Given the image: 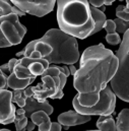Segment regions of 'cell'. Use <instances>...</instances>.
<instances>
[{
	"mask_svg": "<svg viewBox=\"0 0 129 131\" xmlns=\"http://www.w3.org/2000/svg\"><path fill=\"white\" fill-rule=\"evenodd\" d=\"M13 5L18 7L26 13L42 17L50 13L55 6L57 0H9Z\"/></svg>",
	"mask_w": 129,
	"mask_h": 131,
	"instance_id": "7",
	"label": "cell"
},
{
	"mask_svg": "<svg viewBox=\"0 0 129 131\" xmlns=\"http://www.w3.org/2000/svg\"><path fill=\"white\" fill-rule=\"evenodd\" d=\"M116 15L118 18H121L123 20L129 21V12L125 10V6L123 5H119L116 8Z\"/></svg>",
	"mask_w": 129,
	"mask_h": 131,
	"instance_id": "24",
	"label": "cell"
},
{
	"mask_svg": "<svg viewBox=\"0 0 129 131\" xmlns=\"http://www.w3.org/2000/svg\"><path fill=\"white\" fill-rule=\"evenodd\" d=\"M104 29L106 30V32L108 34L116 33V24L114 20L112 19H107L105 25H104Z\"/></svg>",
	"mask_w": 129,
	"mask_h": 131,
	"instance_id": "25",
	"label": "cell"
},
{
	"mask_svg": "<svg viewBox=\"0 0 129 131\" xmlns=\"http://www.w3.org/2000/svg\"><path fill=\"white\" fill-rule=\"evenodd\" d=\"M19 62V61H18ZM14 73L16 74V76L20 79H27V78H34L37 76H34L31 70L29 69V67L24 66L19 63H17L15 68H14Z\"/></svg>",
	"mask_w": 129,
	"mask_h": 131,
	"instance_id": "20",
	"label": "cell"
},
{
	"mask_svg": "<svg viewBox=\"0 0 129 131\" xmlns=\"http://www.w3.org/2000/svg\"><path fill=\"white\" fill-rule=\"evenodd\" d=\"M28 57H31L33 59H41V58H44L43 55L41 54V52H39V51H37V50L33 51L32 53L30 54V56H28Z\"/></svg>",
	"mask_w": 129,
	"mask_h": 131,
	"instance_id": "30",
	"label": "cell"
},
{
	"mask_svg": "<svg viewBox=\"0 0 129 131\" xmlns=\"http://www.w3.org/2000/svg\"><path fill=\"white\" fill-rule=\"evenodd\" d=\"M0 71H3L5 74H10V69H9V65H8V63H6V64H4V65H2L0 67Z\"/></svg>",
	"mask_w": 129,
	"mask_h": 131,
	"instance_id": "32",
	"label": "cell"
},
{
	"mask_svg": "<svg viewBox=\"0 0 129 131\" xmlns=\"http://www.w3.org/2000/svg\"><path fill=\"white\" fill-rule=\"evenodd\" d=\"M62 129V124L60 122H52L50 131H60Z\"/></svg>",
	"mask_w": 129,
	"mask_h": 131,
	"instance_id": "29",
	"label": "cell"
},
{
	"mask_svg": "<svg viewBox=\"0 0 129 131\" xmlns=\"http://www.w3.org/2000/svg\"><path fill=\"white\" fill-rule=\"evenodd\" d=\"M13 93L7 90H1L0 92V123L10 124L14 123L16 114L15 107L12 105Z\"/></svg>",
	"mask_w": 129,
	"mask_h": 131,
	"instance_id": "8",
	"label": "cell"
},
{
	"mask_svg": "<svg viewBox=\"0 0 129 131\" xmlns=\"http://www.w3.org/2000/svg\"><path fill=\"white\" fill-rule=\"evenodd\" d=\"M7 79H8L7 74H5L3 71H1L0 72V88H1V90H3L7 85Z\"/></svg>",
	"mask_w": 129,
	"mask_h": 131,
	"instance_id": "26",
	"label": "cell"
},
{
	"mask_svg": "<svg viewBox=\"0 0 129 131\" xmlns=\"http://www.w3.org/2000/svg\"><path fill=\"white\" fill-rule=\"evenodd\" d=\"M0 35L4 36L11 46H14L22 43L27 34V28L19 23L17 14L11 13L0 16Z\"/></svg>",
	"mask_w": 129,
	"mask_h": 131,
	"instance_id": "6",
	"label": "cell"
},
{
	"mask_svg": "<svg viewBox=\"0 0 129 131\" xmlns=\"http://www.w3.org/2000/svg\"><path fill=\"white\" fill-rule=\"evenodd\" d=\"M25 50V56H30V54L32 53L33 51L37 50L39 52H41V54L43 55L44 58H46L48 55H50L53 51L51 45H49L48 43H45V42H42L40 39L39 40H34L32 42H30L26 48L24 49Z\"/></svg>",
	"mask_w": 129,
	"mask_h": 131,
	"instance_id": "12",
	"label": "cell"
},
{
	"mask_svg": "<svg viewBox=\"0 0 129 131\" xmlns=\"http://www.w3.org/2000/svg\"><path fill=\"white\" fill-rule=\"evenodd\" d=\"M36 127V124L34 123V122H30V123H28V125H27V130L28 131H32V130H34V128Z\"/></svg>",
	"mask_w": 129,
	"mask_h": 131,
	"instance_id": "33",
	"label": "cell"
},
{
	"mask_svg": "<svg viewBox=\"0 0 129 131\" xmlns=\"http://www.w3.org/2000/svg\"><path fill=\"white\" fill-rule=\"evenodd\" d=\"M24 109L26 110L28 117H31L33 113H35L37 111H45L49 115H51L53 113V107L48 102H43V103L39 102L34 97L27 98V103H26V106L24 107Z\"/></svg>",
	"mask_w": 129,
	"mask_h": 131,
	"instance_id": "11",
	"label": "cell"
},
{
	"mask_svg": "<svg viewBox=\"0 0 129 131\" xmlns=\"http://www.w3.org/2000/svg\"><path fill=\"white\" fill-rule=\"evenodd\" d=\"M19 64L29 67L34 76H42L47 68L50 67V62L46 58L41 59H33L31 57L24 56L19 59Z\"/></svg>",
	"mask_w": 129,
	"mask_h": 131,
	"instance_id": "10",
	"label": "cell"
},
{
	"mask_svg": "<svg viewBox=\"0 0 129 131\" xmlns=\"http://www.w3.org/2000/svg\"><path fill=\"white\" fill-rule=\"evenodd\" d=\"M115 24H116V32L120 34H125L129 30V21L123 20L121 18H116L114 19Z\"/></svg>",
	"mask_w": 129,
	"mask_h": 131,
	"instance_id": "22",
	"label": "cell"
},
{
	"mask_svg": "<svg viewBox=\"0 0 129 131\" xmlns=\"http://www.w3.org/2000/svg\"><path fill=\"white\" fill-rule=\"evenodd\" d=\"M31 120L39 126V131H50L51 128V120L49 114L45 111H37L31 115Z\"/></svg>",
	"mask_w": 129,
	"mask_h": 131,
	"instance_id": "13",
	"label": "cell"
},
{
	"mask_svg": "<svg viewBox=\"0 0 129 131\" xmlns=\"http://www.w3.org/2000/svg\"><path fill=\"white\" fill-rule=\"evenodd\" d=\"M12 101H13V103L17 104L18 107L24 108L27 103V97L25 95V90H14Z\"/></svg>",
	"mask_w": 129,
	"mask_h": 131,
	"instance_id": "21",
	"label": "cell"
},
{
	"mask_svg": "<svg viewBox=\"0 0 129 131\" xmlns=\"http://www.w3.org/2000/svg\"><path fill=\"white\" fill-rule=\"evenodd\" d=\"M116 56L119 60V65L111 80V86L118 98L129 103V30L123 36Z\"/></svg>",
	"mask_w": 129,
	"mask_h": 131,
	"instance_id": "4",
	"label": "cell"
},
{
	"mask_svg": "<svg viewBox=\"0 0 129 131\" xmlns=\"http://www.w3.org/2000/svg\"><path fill=\"white\" fill-rule=\"evenodd\" d=\"M119 1H123V0H119Z\"/></svg>",
	"mask_w": 129,
	"mask_h": 131,
	"instance_id": "37",
	"label": "cell"
},
{
	"mask_svg": "<svg viewBox=\"0 0 129 131\" xmlns=\"http://www.w3.org/2000/svg\"><path fill=\"white\" fill-rule=\"evenodd\" d=\"M28 116L26 113V110L24 108H20L16 110L15 118H14V124H15V129L17 131L24 130L27 128L28 125Z\"/></svg>",
	"mask_w": 129,
	"mask_h": 131,
	"instance_id": "18",
	"label": "cell"
},
{
	"mask_svg": "<svg viewBox=\"0 0 129 131\" xmlns=\"http://www.w3.org/2000/svg\"><path fill=\"white\" fill-rule=\"evenodd\" d=\"M36 79V77L34 78H27V79H20L16 76V74L14 72L10 73L8 75V79H7V86L14 90H25L27 89L33 81Z\"/></svg>",
	"mask_w": 129,
	"mask_h": 131,
	"instance_id": "14",
	"label": "cell"
},
{
	"mask_svg": "<svg viewBox=\"0 0 129 131\" xmlns=\"http://www.w3.org/2000/svg\"><path fill=\"white\" fill-rule=\"evenodd\" d=\"M72 105L74 110L77 112L89 115V116H102V115H111L115 113V106H116V94L110 86H106L104 90L101 91V98L100 101L93 107H84L79 104L77 96H75Z\"/></svg>",
	"mask_w": 129,
	"mask_h": 131,
	"instance_id": "5",
	"label": "cell"
},
{
	"mask_svg": "<svg viewBox=\"0 0 129 131\" xmlns=\"http://www.w3.org/2000/svg\"><path fill=\"white\" fill-rule=\"evenodd\" d=\"M118 65L117 56L103 44L87 48L74 74V89L78 94L101 93L116 74Z\"/></svg>",
	"mask_w": 129,
	"mask_h": 131,
	"instance_id": "1",
	"label": "cell"
},
{
	"mask_svg": "<svg viewBox=\"0 0 129 131\" xmlns=\"http://www.w3.org/2000/svg\"><path fill=\"white\" fill-rule=\"evenodd\" d=\"M106 41H107V43L108 44H110V45H113V46H115V45H118V44H121V38H120V36L116 33H113V34H108L107 36H106Z\"/></svg>",
	"mask_w": 129,
	"mask_h": 131,
	"instance_id": "23",
	"label": "cell"
},
{
	"mask_svg": "<svg viewBox=\"0 0 129 131\" xmlns=\"http://www.w3.org/2000/svg\"><path fill=\"white\" fill-rule=\"evenodd\" d=\"M126 3H127V5L125 6V10L127 12H129V0H126Z\"/></svg>",
	"mask_w": 129,
	"mask_h": 131,
	"instance_id": "36",
	"label": "cell"
},
{
	"mask_svg": "<svg viewBox=\"0 0 129 131\" xmlns=\"http://www.w3.org/2000/svg\"><path fill=\"white\" fill-rule=\"evenodd\" d=\"M117 130L129 131V109H123L117 116Z\"/></svg>",
	"mask_w": 129,
	"mask_h": 131,
	"instance_id": "19",
	"label": "cell"
},
{
	"mask_svg": "<svg viewBox=\"0 0 129 131\" xmlns=\"http://www.w3.org/2000/svg\"><path fill=\"white\" fill-rule=\"evenodd\" d=\"M40 40L51 45L53 49L52 53L46 57L50 64L70 65L78 61L79 51L76 38L61 29L49 30Z\"/></svg>",
	"mask_w": 129,
	"mask_h": 131,
	"instance_id": "3",
	"label": "cell"
},
{
	"mask_svg": "<svg viewBox=\"0 0 129 131\" xmlns=\"http://www.w3.org/2000/svg\"><path fill=\"white\" fill-rule=\"evenodd\" d=\"M91 120V116L83 115L79 112L75 111H67L58 116V122L62 124L64 127H70V126H76L81 125Z\"/></svg>",
	"mask_w": 129,
	"mask_h": 131,
	"instance_id": "9",
	"label": "cell"
},
{
	"mask_svg": "<svg viewBox=\"0 0 129 131\" xmlns=\"http://www.w3.org/2000/svg\"><path fill=\"white\" fill-rule=\"evenodd\" d=\"M59 28L75 38L85 39L95 29L89 0H57Z\"/></svg>",
	"mask_w": 129,
	"mask_h": 131,
	"instance_id": "2",
	"label": "cell"
},
{
	"mask_svg": "<svg viewBox=\"0 0 129 131\" xmlns=\"http://www.w3.org/2000/svg\"><path fill=\"white\" fill-rule=\"evenodd\" d=\"M18 61H19V60H18L17 58H13V59L9 60V62H8V65H9V69H10V73L14 72V68H15L16 64L18 63Z\"/></svg>",
	"mask_w": 129,
	"mask_h": 131,
	"instance_id": "27",
	"label": "cell"
},
{
	"mask_svg": "<svg viewBox=\"0 0 129 131\" xmlns=\"http://www.w3.org/2000/svg\"><path fill=\"white\" fill-rule=\"evenodd\" d=\"M116 0H105V5H111L115 2Z\"/></svg>",
	"mask_w": 129,
	"mask_h": 131,
	"instance_id": "35",
	"label": "cell"
},
{
	"mask_svg": "<svg viewBox=\"0 0 129 131\" xmlns=\"http://www.w3.org/2000/svg\"><path fill=\"white\" fill-rule=\"evenodd\" d=\"M69 70H70L71 75H73V76H74V74H75L76 71H77V69L75 68V66L73 65V64H70V65H69Z\"/></svg>",
	"mask_w": 129,
	"mask_h": 131,
	"instance_id": "34",
	"label": "cell"
},
{
	"mask_svg": "<svg viewBox=\"0 0 129 131\" xmlns=\"http://www.w3.org/2000/svg\"><path fill=\"white\" fill-rule=\"evenodd\" d=\"M59 67V69L63 72V73H65V75L68 77L69 75H71V73H70V70H69V67H67V66H58Z\"/></svg>",
	"mask_w": 129,
	"mask_h": 131,
	"instance_id": "31",
	"label": "cell"
},
{
	"mask_svg": "<svg viewBox=\"0 0 129 131\" xmlns=\"http://www.w3.org/2000/svg\"><path fill=\"white\" fill-rule=\"evenodd\" d=\"M97 128L102 131H115L117 130L116 122L114 121V118L111 115H102L100 116L99 120L97 121Z\"/></svg>",
	"mask_w": 129,
	"mask_h": 131,
	"instance_id": "16",
	"label": "cell"
},
{
	"mask_svg": "<svg viewBox=\"0 0 129 131\" xmlns=\"http://www.w3.org/2000/svg\"><path fill=\"white\" fill-rule=\"evenodd\" d=\"M11 13L17 14L18 16H23L26 14V12L20 10L15 5H11L7 0H1L0 1V16L6 15V14H11Z\"/></svg>",
	"mask_w": 129,
	"mask_h": 131,
	"instance_id": "17",
	"label": "cell"
},
{
	"mask_svg": "<svg viewBox=\"0 0 129 131\" xmlns=\"http://www.w3.org/2000/svg\"><path fill=\"white\" fill-rule=\"evenodd\" d=\"M89 2H90L91 5L98 7V8H100L103 5H105V0H89Z\"/></svg>",
	"mask_w": 129,
	"mask_h": 131,
	"instance_id": "28",
	"label": "cell"
},
{
	"mask_svg": "<svg viewBox=\"0 0 129 131\" xmlns=\"http://www.w3.org/2000/svg\"><path fill=\"white\" fill-rule=\"evenodd\" d=\"M91 11H92V16H93V18L95 20V24H96L95 29L92 32V35H95V34L99 33L102 29H104V25H105L107 18H106V14L104 13V11H102L98 7L91 5Z\"/></svg>",
	"mask_w": 129,
	"mask_h": 131,
	"instance_id": "15",
	"label": "cell"
}]
</instances>
